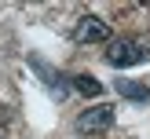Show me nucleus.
I'll use <instances>...</instances> for the list:
<instances>
[{
    "label": "nucleus",
    "instance_id": "obj_1",
    "mask_svg": "<svg viewBox=\"0 0 150 139\" xmlns=\"http://www.w3.org/2000/svg\"><path fill=\"white\" fill-rule=\"evenodd\" d=\"M146 59H150V40H143V37H117L106 44V62L114 70H128Z\"/></svg>",
    "mask_w": 150,
    "mask_h": 139
},
{
    "label": "nucleus",
    "instance_id": "obj_2",
    "mask_svg": "<svg viewBox=\"0 0 150 139\" xmlns=\"http://www.w3.org/2000/svg\"><path fill=\"white\" fill-rule=\"evenodd\" d=\"M26 62H29V70H33L37 77L44 80V88H48V92L55 95V99H66V95H70V88H73V84H66V77H62V73L55 70V66H48V62H44L40 55H29Z\"/></svg>",
    "mask_w": 150,
    "mask_h": 139
},
{
    "label": "nucleus",
    "instance_id": "obj_3",
    "mask_svg": "<svg viewBox=\"0 0 150 139\" xmlns=\"http://www.w3.org/2000/svg\"><path fill=\"white\" fill-rule=\"evenodd\" d=\"M114 128V106H92L77 117V132L81 135H95V132H110Z\"/></svg>",
    "mask_w": 150,
    "mask_h": 139
},
{
    "label": "nucleus",
    "instance_id": "obj_4",
    "mask_svg": "<svg viewBox=\"0 0 150 139\" xmlns=\"http://www.w3.org/2000/svg\"><path fill=\"white\" fill-rule=\"evenodd\" d=\"M73 40H77V44H99V40H110V26L99 18V15H81L77 26H73Z\"/></svg>",
    "mask_w": 150,
    "mask_h": 139
},
{
    "label": "nucleus",
    "instance_id": "obj_5",
    "mask_svg": "<svg viewBox=\"0 0 150 139\" xmlns=\"http://www.w3.org/2000/svg\"><path fill=\"white\" fill-rule=\"evenodd\" d=\"M114 88H117V95H121V99H128V102H150V88L143 84V80L121 77V80H114Z\"/></svg>",
    "mask_w": 150,
    "mask_h": 139
},
{
    "label": "nucleus",
    "instance_id": "obj_6",
    "mask_svg": "<svg viewBox=\"0 0 150 139\" xmlns=\"http://www.w3.org/2000/svg\"><path fill=\"white\" fill-rule=\"evenodd\" d=\"M70 84H73V92L88 95V99H99L103 95V84L92 77V73H77V77H70Z\"/></svg>",
    "mask_w": 150,
    "mask_h": 139
}]
</instances>
